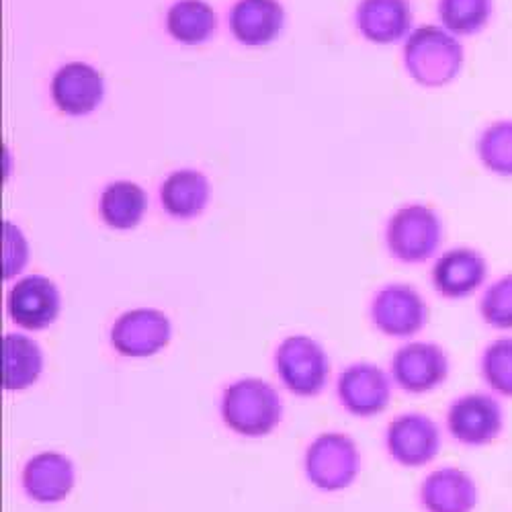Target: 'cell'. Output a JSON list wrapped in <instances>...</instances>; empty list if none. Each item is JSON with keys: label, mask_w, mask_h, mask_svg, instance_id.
<instances>
[{"label": "cell", "mask_w": 512, "mask_h": 512, "mask_svg": "<svg viewBox=\"0 0 512 512\" xmlns=\"http://www.w3.org/2000/svg\"><path fill=\"white\" fill-rule=\"evenodd\" d=\"M494 11V0H439V17L443 29L457 35H474L482 31Z\"/></svg>", "instance_id": "23"}, {"label": "cell", "mask_w": 512, "mask_h": 512, "mask_svg": "<svg viewBox=\"0 0 512 512\" xmlns=\"http://www.w3.org/2000/svg\"><path fill=\"white\" fill-rule=\"evenodd\" d=\"M173 336L170 320L150 308L121 314L111 328V343L125 357H152L160 353Z\"/></svg>", "instance_id": "10"}, {"label": "cell", "mask_w": 512, "mask_h": 512, "mask_svg": "<svg viewBox=\"0 0 512 512\" xmlns=\"http://www.w3.org/2000/svg\"><path fill=\"white\" fill-rule=\"evenodd\" d=\"M404 62L422 87H445L463 68V48L447 29L424 25L408 35Z\"/></svg>", "instance_id": "1"}, {"label": "cell", "mask_w": 512, "mask_h": 512, "mask_svg": "<svg viewBox=\"0 0 512 512\" xmlns=\"http://www.w3.org/2000/svg\"><path fill=\"white\" fill-rule=\"evenodd\" d=\"M285 11L279 0H238L230 11V31L246 48H265L281 35Z\"/></svg>", "instance_id": "16"}, {"label": "cell", "mask_w": 512, "mask_h": 512, "mask_svg": "<svg viewBox=\"0 0 512 512\" xmlns=\"http://www.w3.org/2000/svg\"><path fill=\"white\" fill-rule=\"evenodd\" d=\"M338 398L355 416H377L390 406V377L373 363H355L338 377Z\"/></svg>", "instance_id": "11"}, {"label": "cell", "mask_w": 512, "mask_h": 512, "mask_svg": "<svg viewBox=\"0 0 512 512\" xmlns=\"http://www.w3.org/2000/svg\"><path fill=\"white\" fill-rule=\"evenodd\" d=\"M103 97L105 82L101 72L84 62L62 66L52 80V99L66 115H89L101 105Z\"/></svg>", "instance_id": "14"}, {"label": "cell", "mask_w": 512, "mask_h": 512, "mask_svg": "<svg viewBox=\"0 0 512 512\" xmlns=\"http://www.w3.org/2000/svg\"><path fill=\"white\" fill-rule=\"evenodd\" d=\"M357 27L371 44H396L412 29L410 3L408 0H361L357 7Z\"/></svg>", "instance_id": "17"}, {"label": "cell", "mask_w": 512, "mask_h": 512, "mask_svg": "<svg viewBox=\"0 0 512 512\" xmlns=\"http://www.w3.org/2000/svg\"><path fill=\"white\" fill-rule=\"evenodd\" d=\"M209 195V181L193 168L175 170L160 189V199L166 213L179 220H191L199 216L209 201Z\"/></svg>", "instance_id": "19"}, {"label": "cell", "mask_w": 512, "mask_h": 512, "mask_svg": "<svg viewBox=\"0 0 512 512\" xmlns=\"http://www.w3.org/2000/svg\"><path fill=\"white\" fill-rule=\"evenodd\" d=\"M386 242L398 261L424 263L439 250L443 242V222L426 205H406L390 218Z\"/></svg>", "instance_id": "3"}, {"label": "cell", "mask_w": 512, "mask_h": 512, "mask_svg": "<svg viewBox=\"0 0 512 512\" xmlns=\"http://www.w3.org/2000/svg\"><path fill=\"white\" fill-rule=\"evenodd\" d=\"M166 29L183 46H201L216 31V13L203 0H179L168 9Z\"/></svg>", "instance_id": "22"}, {"label": "cell", "mask_w": 512, "mask_h": 512, "mask_svg": "<svg viewBox=\"0 0 512 512\" xmlns=\"http://www.w3.org/2000/svg\"><path fill=\"white\" fill-rule=\"evenodd\" d=\"M60 291L44 275H31L15 283L7 297L11 320L25 330H44L58 318Z\"/></svg>", "instance_id": "12"}, {"label": "cell", "mask_w": 512, "mask_h": 512, "mask_svg": "<svg viewBox=\"0 0 512 512\" xmlns=\"http://www.w3.org/2000/svg\"><path fill=\"white\" fill-rule=\"evenodd\" d=\"M148 207L144 189L132 181H115L107 185L99 201V213L103 222L113 230L136 228Z\"/></svg>", "instance_id": "21"}, {"label": "cell", "mask_w": 512, "mask_h": 512, "mask_svg": "<svg viewBox=\"0 0 512 512\" xmlns=\"http://www.w3.org/2000/svg\"><path fill=\"white\" fill-rule=\"evenodd\" d=\"M29 248L17 226L5 222V279L21 273L27 263Z\"/></svg>", "instance_id": "27"}, {"label": "cell", "mask_w": 512, "mask_h": 512, "mask_svg": "<svg viewBox=\"0 0 512 512\" xmlns=\"http://www.w3.org/2000/svg\"><path fill=\"white\" fill-rule=\"evenodd\" d=\"M386 445L402 467H422L441 451V431L433 418L420 412H404L388 426Z\"/></svg>", "instance_id": "8"}, {"label": "cell", "mask_w": 512, "mask_h": 512, "mask_svg": "<svg viewBox=\"0 0 512 512\" xmlns=\"http://www.w3.org/2000/svg\"><path fill=\"white\" fill-rule=\"evenodd\" d=\"M447 429L465 447H486L504 429L502 406L494 396L484 392L463 394L449 406Z\"/></svg>", "instance_id": "6"}, {"label": "cell", "mask_w": 512, "mask_h": 512, "mask_svg": "<svg viewBox=\"0 0 512 512\" xmlns=\"http://www.w3.org/2000/svg\"><path fill=\"white\" fill-rule=\"evenodd\" d=\"M44 371V353L25 334H5L3 338V386L5 390H25Z\"/></svg>", "instance_id": "20"}, {"label": "cell", "mask_w": 512, "mask_h": 512, "mask_svg": "<svg viewBox=\"0 0 512 512\" xmlns=\"http://www.w3.org/2000/svg\"><path fill=\"white\" fill-rule=\"evenodd\" d=\"M23 486L35 502H60L74 488V465L62 453H39L25 465Z\"/></svg>", "instance_id": "18"}, {"label": "cell", "mask_w": 512, "mask_h": 512, "mask_svg": "<svg viewBox=\"0 0 512 512\" xmlns=\"http://www.w3.org/2000/svg\"><path fill=\"white\" fill-rule=\"evenodd\" d=\"M277 373L289 392L312 398L328 381V357L310 336H289L277 349Z\"/></svg>", "instance_id": "5"}, {"label": "cell", "mask_w": 512, "mask_h": 512, "mask_svg": "<svg viewBox=\"0 0 512 512\" xmlns=\"http://www.w3.org/2000/svg\"><path fill=\"white\" fill-rule=\"evenodd\" d=\"M488 279V261L476 248L457 246L441 254L433 267V285L447 300L474 295Z\"/></svg>", "instance_id": "13"}, {"label": "cell", "mask_w": 512, "mask_h": 512, "mask_svg": "<svg viewBox=\"0 0 512 512\" xmlns=\"http://www.w3.org/2000/svg\"><path fill=\"white\" fill-rule=\"evenodd\" d=\"M478 156L490 173L512 179V121H496L478 140Z\"/></svg>", "instance_id": "25"}, {"label": "cell", "mask_w": 512, "mask_h": 512, "mask_svg": "<svg viewBox=\"0 0 512 512\" xmlns=\"http://www.w3.org/2000/svg\"><path fill=\"white\" fill-rule=\"evenodd\" d=\"M392 377L408 394H429L449 377L447 353L435 343H408L392 359Z\"/></svg>", "instance_id": "9"}, {"label": "cell", "mask_w": 512, "mask_h": 512, "mask_svg": "<svg viewBox=\"0 0 512 512\" xmlns=\"http://www.w3.org/2000/svg\"><path fill=\"white\" fill-rule=\"evenodd\" d=\"M480 371L488 388L502 398L512 400V336H498L484 349Z\"/></svg>", "instance_id": "24"}, {"label": "cell", "mask_w": 512, "mask_h": 512, "mask_svg": "<svg viewBox=\"0 0 512 512\" xmlns=\"http://www.w3.org/2000/svg\"><path fill=\"white\" fill-rule=\"evenodd\" d=\"M480 316L490 328L512 332V273L488 285L480 300Z\"/></svg>", "instance_id": "26"}, {"label": "cell", "mask_w": 512, "mask_h": 512, "mask_svg": "<svg viewBox=\"0 0 512 512\" xmlns=\"http://www.w3.org/2000/svg\"><path fill=\"white\" fill-rule=\"evenodd\" d=\"M361 469V455L355 441L340 433L320 435L306 453V474L324 492L349 488Z\"/></svg>", "instance_id": "4"}, {"label": "cell", "mask_w": 512, "mask_h": 512, "mask_svg": "<svg viewBox=\"0 0 512 512\" xmlns=\"http://www.w3.org/2000/svg\"><path fill=\"white\" fill-rule=\"evenodd\" d=\"M371 318L379 332L394 338L418 334L429 322V306L422 295L406 283H390L377 291Z\"/></svg>", "instance_id": "7"}, {"label": "cell", "mask_w": 512, "mask_h": 512, "mask_svg": "<svg viewBox=\"0 0 512 512\" xmlns=\"http://www.w3.org/2000/svg\"><path fill=\"white\" fill-rule=\"evenodd\" d=\"M222 418L238 435L265 437L281 420L279 394L263 379H240L224 392Z\"/></svg>", "instance_id": "2"}, {"label": "cell", "mask_w": 512, "mask_h": 512, "mask_svg": "<svg viewBox=\"0 0 512 512\" xmlns=\"http://www.w3.org/2000/svg\"><path fill=\"white\" fill-rule=\"evenodd\" d=\"M426 512H474L480 502L476 480L459 467H441L420 486Z\"/></svg>", "instance_id": "15"}]
</instances>
